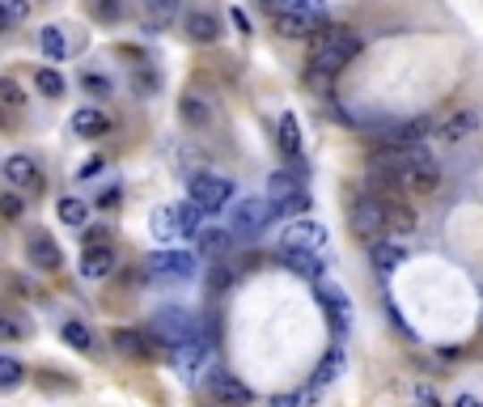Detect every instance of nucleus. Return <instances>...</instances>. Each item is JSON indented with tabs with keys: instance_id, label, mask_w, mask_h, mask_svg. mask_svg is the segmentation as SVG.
I'll list each match as a JSON object with an SVG mask.
<instances>
[{
	"instance_id": "nucleus-1",
	"label": "nucleus",
	"mask_w": 483,
	"mask_h": 407,
	"mask_svg": "<svg viewBox=\"0 0 483 407\" xmlns=\"http://www.w3.org/2000/svg\"><path fill=\"white\" fill-rule=\"evenodd\" d=\"M360 55V34L348 26H322L309 43V72L314 77H335Z\"/></svg>"
},
{
	"instance_id": "nucleus-2",
	"label": "nucleus",
	"mask_w": 483,
	"mask_h": 407,
	"mask_svg": "<svg viewBox=\"0 0 483 407\" xmlns=\"http://www.w3.org/2000/svg\"><path fill=\"white\" fill-rule=\"evenodd\" d=\"M284 38H309L326 26V0H263Z\"/></svg>"
},
{
	"instance_id": "nucleus-3",
	"label": "nucleus",
	"mask_w": 483,
	"mask_h": 407,
	"mask_svg": "<svg viewBox=\"0 0 483 407\" xmlns=\"http://www.w3.org/2000/svg\"><path fill=\"white\" fill-rule=\"evenodd\" d=\"M267 204H272V216H297V212L309 208V191L301 170H275L267 179Z\"/></svg>"
},
{
	"instance_id": "nucleus-4",
	"label": "nucleus",
	"mask_w": 483,
	"mask_h": 407,
	"mask_svg": "<svg viewBox=\"0 0 483 407\" xmlns=\"http://www.w3.org/2000/svg\"><path fill=\"white\" fill-rule=\"evenodd\" d=\"M204 225V208L199 204H165V208L153 212V233L165 238V242H174V238H195Z\"/></svg>"
},
{
	"instance_id": "nucleus-5",
	"label": "nucleus",
	"mask_w": 483,
	"mask_h": 407,
	"mask_svg": "<svg viewBox=\"0 0 483 407\" xmlns=\"http://www.w3.org/2000/svg\"><path fill=\"white\" fill-rule=\"evenodd\" d=\"M348 225H352V233L360 238V242H377V238H386V204L373 196V191H360V196L352 199V208H348Z\"/></svg>"
},
{
	"instance_id": "nucleus-6",
	"label": "nucleus",
	"mask_w": 483,
	"mask_h": 407,
	"mask_svg": "<svg viewBox=\"0 0 483 407\" xmlns=\"http://www.w3.org/2000/svg\"><path fill=\"white\" fill-rule=\"evenodd\" d=\"M148 335H153L161 348L174 352L178 343H187L191 335H199V323H195L187 309H161L157 318H153V326H148Z\"/></svg>"
},
{
	"instance_id": "nucleus-7",
	"label": "nucleus",
	"mask_w": 483,
	"mask_h": 407,
	"mask_svg": "<svg viewBox=\"0 0 483 407\" xmlns=\"http://www.w3.org/2000/svg\"><path fill=\"white\" fill-rule=\"evenodd\" d=\"M204 386H208V394L216 399L221 407H246L255 394H250V386L242 382V377H233L229 369H208V377H204Z\"/></svg>"
},
{
	"instance_id": "nucleus-8",
	"label": "nucleus",
	"mask_w": 483,
	"mask_h": 407,
	"mask_svg": "<svg viewBox=\"0 0 483 407\" xmlns=\"http://www.w3.org/2000/svg\"><path fill=\"white\" fill-rule=\"evenodd\" d=\"M267 221H272V204L267 199H242L233 208V233L242 242H255L258 233L267 229Z\"/></svg>"
},
{
	"instance_id": "nucleus-9",
	"label": "nucleus",
	"mask_w": 483,
	"mask_h": 407,
	"mask_svg": "<svg viewBox=\"0 0 483 407\" xmlns=\"http://www.w3.org/2000/svg\"><path fill=\"white\" fill-rule=\"evenodd\" d=\"M145 272L157 280H187L195 272V255L191 250H153L145 259Z\"/></svg>"
},
{
	"instance_id": "nucleus-10",
	"label": "nucleus",
	"mask_w": 483,
	"mask_h": 407,
	"mask_svg": "<svg viewBox=\"0 0 483 407\" xmlns=\"http://www.w3.org/2000/svg\"><path fill=\"white\" fill-rule=\"evenodd\" d=\"M187 191H191V199L204 212H216V208H225V204H229V196H233V182L221 179V174H195V179L187 182Z\"/></svg>"
},
{
	"instance_id": "nucleus-11",
	"label": "nucleus",
	"mask_w": 483,
	"mask_h": 407,
	"mask_svg": "<svg viewBox=\"0 0 483 407\" xmlns=\"http://www.w3.org/2000/svg\"><path fill=\"white\" fill-rule=\"evenodd\" d=\"M318 301H322V309H326V323L335 331V340H343V331L352 323V301H348V293H343L339 284L318 280Z\"/></svg>"
},
{
	"instance_id": "nucleus-12",
	"label": "nucleus",
	"mask_w": 483,
	"mask_h": 407,
	"mask_svg": "<svg viewBox=\"0 0 483 407\" xmlns=\"http://www.w3.org/2000/svg\"><path fill=\"white\" fill-rule=\"evenodd\" d=\"M284 250H309V255H326V225L318 221H292L280 238Z\"/></svg>"
},
{
	"instance_id": "nucleus-13",
	"label": "nucleus",
	"mask_w": 483,
	"mask_h": 407,
	"mask_svg": "<svg viewBox=\"0 0 483 407\" xmlns=\"http://www.w3.org/2000/svg\"><path fill=\"white\" fill-rule=\"evenodd\" d=\"M208 352H212V340L199 331V335H191L187 343H178L174 352H170V360H174V369L182 377H195V374H199V365L208 360Z\"/></svg>"
},
{
	"instance_id": "nucleus-14",
	"label": "nucleus",
	"mask_w": 483,
	"mask_h": 407,
	"mask_svg": "<svg viewBox=\"0 0 483 407\" xmlns=\"http://www.w3.org/2000/svg\"><path fill=\"white\" fill-rule=\"evenodd\" d=\"M111 340H114V348H119V352H123L128 360H153V357H157V348H161V343L153 340L148 331H131V326L114 331Z\"/></svg>"
},
{
	"instance_id": "nucleus-15",
	"label": "nucleus",
	"mask_w": 483,
	"mask_h": 407,
	"mask_svg": "<svg viewBox=\"0 0 483 407\" xmlns=\"http://www.w3.org/2000/svg\"><path fill=\"white\" fill-rule=\"evenodd\" d=\"M26 259L38 267V272H60V263H64V255H60V246L51 242V233H30L26 238Z\"/></svg>"
},
{
	"instance_id": "nucleus-16",
	"label": "nucleus",
	"mask_w": 483,
	"mask_h": 407,
	"mask_svg": "<svg viewBox=\"0 0 483 407\" xmlns=\"http://www.w3.org/2000/svg\"><path fill=\"white\" fill-rule=\"evenodd\" d=\"M275 259L306 280H318L326 272V255H309V250H284V246H275Z\"/></svg>"
},
{
	"instance_id": "nucleus-17",
	"label": "nucleus",
	"mask_w": 483,
	"mask_h": 407,
	"mask_svg": "<svg viewBox=\"0 0 483 407\" xmlns=\"http://www.w3.org/2000/svg\"><path fill=\"white\" fill-rule=\"evenodd\" d=\"M4 182H13V187H43V174H38V165L26 157V153H13V157H4Z\"/></svg>"
},
{
	"instance_id": "nucleus-18",
	"label": "nucleus",
	"mask_w": 483,
	"mask_h": 407,
	"mask_svg": "<svg viewBox=\"0 0 483 407\" xmlns=\"http://www.w3.org/2000/svg\"><path fill=\"white\" fill-rule=\"evenodd\" d=\"M114 272V250L111 246H89L80 255V276L85 280H106Z\"/></svg>"
},
{
	"instance_id": "nucleus-19",
	"label": "nucleus",
	"mask_w": 483,
	"mask_h": 407,
	"mask_svg": "<svg viewBox=\"0 0 483 407\" xmlns=\"http://www.w3.org/2000/svg\"><path fill=\"white\" fill-rule=\"evenodd\" d=\"M428 131H433L428 119H407V123H394V128L382 131V145H416V140H424Z\"/></svg>"
},
{
	"instance_id": "nucleus-20",
	"label": "nucleus",
	"mask_w": 483,
	"mask_h": 407,
	"mask_svg": "<svg viewBox=\"0 0 483 407\" xmlns=\"http://www.w3.org/2000/svg\"><path fill=\"white\" fill-rule=\"evenodd\" d=\"M402 259H407V250H402L399 242H390V233L373 242V267H377L382 276H390V272H394V267H399Z\"/></svg>"
},
{
	"instance_id": "nucleus-21",
	"label": "nucleus",
	"mask_w": 483,
	"mask_h": 407,
	"mask_svg": "<svg viewBox=\"0 0 483 407\" xmlns=\"http://www.w3.org/2000/svg\"><path fill=\"white\" fill-rule=\"evenodd\" d=\"M475 128H479V114H475V111H458V114H450V119L436 128V136H441V140H462V136H470Z\"/></svg>"
},
{
	"instance_id": "nucleus-22",
	"label": "nucleus",
	"mask_w": 483,
	"mask_h": 407,
	"mask_svg": "<svg viewBox=\"0 0 483 407\" xmlns=\"http://www.w3.org/2000/svg\"><path fill=\"white\" fill-rule=\"evenodd\" d=\"M106 128H111V119L102 111H94V106H80V111L72 114V131H77V136H106Z\"/></svg>"
},
{
	"instance_id": "nucleus-23",
	"label": "nucleus",
	"mask_w": 483,
	"mask_h": 407,
	"mask_svg": "<svg viewBox=\"0 0 483 407\" xmlns=\"http://www.w3.org/2000/svg\"><path fill=\"white\" fill-rule=\"evenodd\" d=\"M339 369H343V343H335V348H331V352L318 360V369H314V386H309V391H322V386H331V382L339 377Z\"/></svg>"
},
{
	"instance_id": "nucleus-24",
	"label": "nucleus",
	"mask_w": 483,
	"mask_h": 407,
	"mask_svg": "<svg viewBox=\"0 0 483 407\" xmlns=\"http://www.w3.org/2000/svg\"><path fill=\"white\" fill-rule=\"evenodd\" d=\"M178 111H182V119H187L191 128H208V119H212V106L199 98V94H182Z\"/></svg>"
},
{
	"instance_id": "nucleus-25",
	"label": "nucleus",
	"mask_w": 483,
	"mask_h": 407,
	"mask_svg": "<svg viewBox=\"0 0 483 407\" xmlns=\"http://www.w3.org/2000/svg\"><path fill=\"white\" fill-rule=\"evenodd\" d=\"M187 34H191L195 43H216L221 38V26H216L212 13H191L187 17Z\"/></svg>"
},
{
	"instance_id": "nucleus-26",
	"label": "nucleus",
	"mask_w": 483,
	"mask_h": 407,
	"mask_svg": "<svg viewBox=\"0 0 483 407\" xmlns=\"http://www.w3.org/2000/svg\"><path fill=\"white\" fill-rule=\"evenodd\" d=\"M38 47H43L47 60H64V55H68L64 30H60V26H43V30H38Z\"/></svg>"
},
{
	"instance_id": "nucleus-27",
	"label": "nucleus",
	"mask_w": 483,
	"mask_h": 407,
	"mask_svg": "<svg viewBox=\"0 0 483 407\" xmlns=\"http://www.w3.org/2000/svg\"><path fill=\"white\" fill-rule=\"evenodd\" d=\"M280 148L289 157H301V128H297V114H280Z\"/></svg>"
},
{
	"instance_id": "nucleus-28",
	"label": "nucleus",
	"mask_w": 483,
	"mask_h": 407,
	"mask_svg": "<svg viewBox=\"0 0 483 407\" xmlns=\"http://www.w3.org/2000/svg\"><path fill=\"white\" fill-rule=\"evenodd\" d=\"M195 238H199V250H204L208 259H221V255L229 250V242H233V238L225 233V229H199Z\"/></svg>"
},
{
	"instance_id": "nucleus-29",
	"label": "nucleus",
	"mask_w": 483,
	"mask_h": 407,
	"mask_svg": "<svg viewBox=\"0 0 483 407\" xmlns=\"http://www.w3.org/2000/svg\"><path fill=\"white\" fill-rule=\"evenodd\" d=\"M64 343L77 348V352H94V331L80 323V318H72V323H64Z\"/></svg>"
},
{
	"instance_id": "nucleus-30",
	"label": "nucleus",
	"mask_w": 483,
	"mask_h": 407,
	"mask_svg": "<svg viewBox=\"0 0 483 407\" xmlns=\"http://www.w3.org/2000/svg\"><path fill=\"white\" fill-rule=\"evenodd\" d=\"M26 17H30V0H0V30L21 26Z\"/></svg>"
},
{
	"instance_id": "nucleus-31",
	"label": "nucleus",
	"mask_w": 483,
	"mask_h": 407,
	"mask_svg": "<svg viewBox=\"0 0 483 407\" xmlns=\"http://www.w3.org/2000/svg\"><path fill=\"white\" fill-rule=\"evenodd\" d=\"M21 377H26V365L17 357H0V391H13L21 386Z\"/></svg>"
},
{
	"instance_id": "nucleus-32",
	"label": "nucleus",
	"mask_w": 483,
	"mask_h": 407,
	"mask_svg": "<svg viewBox=\"0 0 483 407\" xmlns=\"http://www.w3.org/2000/svg\"><path fill=\"white\" fill-rule=\"evenodd\" d=\"M60 221L64 225H85L89 221V204H80L77 196H64L60 199Z\"/></svg>"
},
{
	"instance_id": "nucleus-33",
	"label": "nucleus",
	"mask_w": 483,
	"mask_h": 407,
	"mask_svg": "<svg viewBox=\"0 0 483 407\" xmlns=\"http://www.w3.org/2000/svg\"><path fill=\"white\" fill-rule=\"evenodd\" d=\"M229 284H233V267L221 263V267H212V272H208V280H204V293L216 297V293H225Z\"/></svg>"
},
{
	"instance_id": "nucleus-34",
	"label": "nucleus",
	"mask_w": 483,
	"mask_h": 407,
	"mask_svg": "<svg viewBox=\"0 0 483 407\" xmlns=\"http://www.w3.org/2000/svg\"><path fill=\"white\" fill-rule=\"evenodd\" d=\"M0 340L4 343L26 340V318H17V314H0Z\"/></svg>"
},
{
	"instance_id": "nucleus-35",
	"label": "nucleus",
	"mask_w": 483,
	"mask_h": 407,
	"mask_svg": "<svg viewBox=\"0 0 483 407\" xmlns=\"http://www.w3.org/2000/svg\"><path fill=\"white\" fill-rule=\"evenodd\" d=\"M34 77H38V89H43L47 98H60V94H64V77H60L55 68H38Z\"/></svg>"
},
{
	"instance_id": "nucleus-36",
	"label": "nucleus",
	"mask_w": 483,
	"mask_h": 407,
	"mask_svg": "<svg viewBox=\"0 0 483 407\" xmlns=\"http://www.w3.org/2000/svg\"><path fill=\"white\" fill-rule=\"evenodd\" d=\"M0 102H4V106H26V98H21V89H17L13 77H0Z\"/></svg>"
},
{
	"instance_id": "nucleus-37",
	"label": "nucleus",
	"mask_w": 483,
	"mask_h": 407,
	"mask_svg": "<svg viewBox=\"0 0 483 407\" xmlns=\"http://www.w3.org/2000/svg\"><path fill=\"white\" fill-rule=\"evenodd\" d=\"M94 17L97 21H119L123 9H119V0H94Z\"/></svg>"
},
{
	"instance_id": "nucleus-38",
	"label": "nucleus",
	"mask_w": 483,
	"mask_h": 407,
	"mask_svg": "<svg viewBox=\"0 0 483 407\" xmlns=\"http://www.w3.org/2000/svg\"><path fill=\"white\" fill-rule=\"evenodd\" d=\"M411 403H416V407H441V399H436L433 386H424V382H416V386H411Z\"/></svg>"
},
{
	"instance_id": "nucleus-39",
	"label": "nucleus",
	"mask_w": 483,
	"mask_h": 407,
	"mask_svg": "<svg viewBox=\"0 0 483 407\" xmlns=\"http://www.w3.org/2000/svg\"><path fill=\"white\" fill-rule=\"evenodd\" d=\"M21 208H26V204H21V196H0V216L17 221V216H21Z\"/></svg>"
},
{
	"instance_id": "nucleus-40",
	"label": "nucleus",
	"mask_w": 483,
	"mask_h": 407,
	"mask_svg": "<svg viewBox=\"0 0 483 407\" xmlns=\"http://www.w3.org/2000/svg\"><path fill=\"white\" fill-rule=\"evenodd\" d=\"M229 21L238 26V34H250V17L242 13V9H229Z\"/></svg>"
},
{
	"instance_id": "nucleus-41",
	"label": "nucleus",
	"mask_w": 483,
	"mask_h": 407,
	"mask_svg": "<svg viewBox=\"0 0 483 407\" xmlns=\"http://www.w3.org/2000/svg\"><path fill=\"white\" fill-rule=\"evenodd\" d=\"M97 170H102V157H89V162H85V165H80V170H77V174H80V179H94V174H97Z\"/></svg>"
},
{
	"instance_id": "nucleus-42",
	"label": "nucleus",
	"mask_w": 483,
	"mask_h": 407,
	"mask_svg": "<svg viewBox=\"0 0 483 407\" xmlns=\"http://www.w3.org/2000/svg\"><path fill=\"white\" fill-rule=\"evenodd\" d=\"M85 89H89V94H106L111 85L102 81V77H85Z\"/></svg>"
},
{
	"instance_id": "nucleus-43",
	"label": "nucleus",
	"mask_w": 483,
	"mask_h": 407,
	"mask_svg": "<svg viewBox=\"0 0 483 407\" xmlns=\"http://www.w3.org/2000/svg\"><path fill=\"white\" fill-rule=\"evenodd\" d=\"M106 238H111L106 229H89V246H106Z\"/></svg>"
},
{
	"instance_id": "nucleus-44",
	"label": "nucleus",
	"mask_w": 483,
	"mask_h": 407,
	"mask_svg": "<svg viewBox=\"0 0 483 407\" xmlns=\"http://www.w3.org/2000/svg\"><path fill=\"white\" fill-rule=\"evenodd\" d=\"M453 407H483V403H479V399H475V394H462V399H458V403H453Z\"/></svg>"
}]
</instances>
